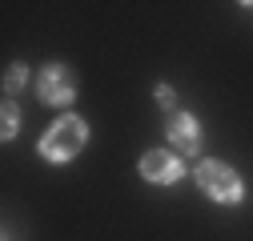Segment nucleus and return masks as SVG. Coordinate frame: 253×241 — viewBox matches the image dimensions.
<instances>
[{
  "label": "nucleus",
  "instance_id": "obj_1",
  "mask_svg": "<svg viewBox=\"0 0 253 241\" xmlns=\"http://www.w3.org/2000/svg\"><path fill=\"white\" fill-rule=\"evenodd\" d=\"M84 141H88V125L77 117V113H65V117H56L52 125L44 129V137H41V157L44 161H52V165H65V161H73L81 149H84Z\"/></svg>",
  "mask_w": 253,
  "mask_h": 241
},
{
  "label": "nucleus",
  "instance_id": "obj_2",
  "mask_svg": "<svg viewBox=\"0 0 253 241\" xmlns=\"http://www.w3.org/2000/svg\"><path fill=\"white\" fill-rule=\"evenodd\" d=\"M197 185L209 201H221V205H237L241 201V177L225 165V161H201L197 165Z\"/></svg>",
  "mask_w": 253,
  "mask_h": 241
},
{
  "label": "nucleus",
  "instance_id": "obj_3",
  "mask_svg": "<svg viewBox=\"0 0 253 241\" xmlns=\"http://www.w3.org/2000/svg\"><path fill=\"white\" fill-rule=\"evenodd\" d=\"M37 93L44 105H69L77 97V80L65 65H48L41 77H37Z\"/></svg>",
  "mask_w": 253,
  "mask_h": 241
},
{
  "label": "nucleus",
  "instance_id": "obj_4",
  "mask_svg": "<svg viewBox=\"0 0 253 241\" xmlns=\"http://www.w3.org/2000/svg\"><path fill=\"white\" fill-rule=\"evenodd\" d=\"M141 177L153 181V185H173V181L185 177V165H181V157L169 153V149H149L141 157Z\"/></svg>",
  "mask_w": 253,
  "mask_h": 241
},
{
  "label": "nucleus",
  "instance_id": "obj_5",
  "mask_svg": "<svg viewBox=\"0 0 253 241\" xmlns=\"http://www.w3.org/2000/svg\"><path fill=\"white\" fill-rule=\"evenodd\" d=\"M165 137L173 141V149H181L185 157H193L197 149H201V125H197V117L173 109L169 120H165Z\"/></svg>",
  "mask_w": 253,
  "mask_h": 241
},
{
  "label": "nucleus",
  "instance_id": "obj_6",
  "mask_svg": "<svg viewBox=\"0 0 253 241\" xmlns=\"http://www.w3.org/2000/svg\"><path fill=\"white\" fill-rule=\"evenodd\" d=\"M16 129H20V109H16L12 101H4V120H0V137H4V141H12V137H16Z\"/></svg>",
  "mask_w": 253,
  "mask_h": 241
},
{
  "label": "nucleus",
  "instance_id": "obj_7",
  "mask_svg": "<svg viewBox=\"0 0 253 241\" xmlns=\"http://www.w3.org/2000/svg\"><path fill=\"white\" fill-rule=\"evenodd\" d=\"M24 84H28V69H24V65H12L8 77H4V88H8V93H16V88H24Z\"/></svg>",
  "mask_w": 253,
  "mask_h": 241
},
{
  "label": "nucleus",
  "instance_id": "obj_8",
  "mask_svg": "<svg viewBox=\"0 0 253 241\" xmlns=\"http://www.w3.org/2000/svg\"><path fill=\"white\" fill-rule=\"evenodd\" d=\"M157 101H161V105H165V109L173 113V101H177V93H173L169 84H157Z\"/></svg>",
  "mask_w": 253,
  "mask_h": 241
}]
</instances>
